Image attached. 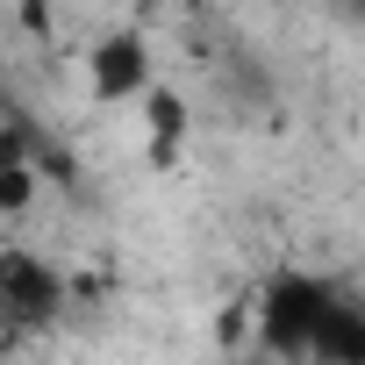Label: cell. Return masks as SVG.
I'll return each instance as SVG.
<instances>
[{
	"instance_id": "7a4b0ae2",
	"label": "cell",
	"mask_w": 365,
	"mask_h": 365,
	"mask_svg": "<svg viewBox=\"0 0 365 365\" xmlns=\"http://www.w3.org/2000/svg\"><path fill=\"white\" fill-rule=\"evenodd\" d=\"M65 308H72V279L43 251L0 244V322H8L15 336H29V329H51Z\"/></svg>"
},
{
	"instance_id": "6da1fadb",
	"label": "cell",
	"mask_w": 365,
	"mask_h": 365,
	"mask_svg": "<svg viewBox=\"0 0 365 365\" xmlns=\"http://www.w3.org/2000/svg\"><path fill=\"white\" fill-rule=\"evenodd\" d=\"M329 301V279L301 272V265H279L258 301H251V322H258V351L272 358H308V336H315V315Z\"/></svg>"
},
{
	"instance_id": "52a82bcc",
	"label": "cell",
	"mask_w": 365,
	"mask_h": 365,
	"mask_svg": "<svg viewBox=\"0 0 365 365\" xmlns=\"http://www.w3.org/2000/svg\"><path fill=\"white\" fill-rule=\"evenodd\" d=\"M344 8H351V22H365V0H344Z\"/></svg>"
},
{
	"instance_id": "277c9868",
	"label": "cell",
	"mask_w": 365,
	"mask_h": 365,
	"mask_svg": "<svg viewBox=\"0 0 365 365\" xmlns=\"http://www.w3.org/2000/svg\"><path fill=\"white\" fill-rule=\"evenodd\" d=\"M143 136H150V165L158 172H172L179 165V150H187V136H194V108H187V93H179L172 79H150L143 93Z\"/></svg>"
},
{
	"instance_id": "3957f363",
	"label": "cell",
	"mask_w": 365,
	"mask_h": 365,
	"mask_svg": "<svg viewBox=\"0 0 365 365\" xmlns=\"http://www.w3.org/2000/svg\"><path fill=\"white\" fill-rule=\"evenodd\" d=\"M150 79H158V65H150L143 29H108V36H93V43H86V93H93L101 108L136 101Z\"/></svg>"
},
{
	"instance_id": "8992f818",
	"label": "cell",
	"mask_w": 365,
	"mask_h": 365,
	"mask_svg": "<svg viewBox=\"0 0 365 365\" xmlns=\"http://www.w3.org/2000/svg\"><path fill=\"white\" fill-rule=\"evenodd\" d=\"M36 194H43V172H36L29 158H22V165H0V215H8V222H15V215H29V208H36Z\"/></svg>"
},
{
	"instance_id": "5b68a950",
	"label": "cell",
	"mask_w": 365,
	"mask_h": 365,
	"mask_svg": "<svg viewBox=\"0 0 365 365\" xmlns=\"http://www.w3.org/2000/svg\"><path fill=\"white\" fill-rule=\"evenodd\" d=\"M308 358H322V365H365V301H351L344 287H329V301L315 315V336H308Z\"/></svg>"
}]
</instances>
